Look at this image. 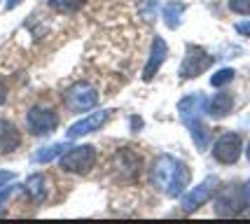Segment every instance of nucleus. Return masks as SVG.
<instances>
[{"label":"nucleus","instance_id":"f257e3e1","mask_svg":"<svg viewBox=\"0 0 250 224\" xmlns=\"http://www.w3.org/2000/svg\"><path fill=\"white\" fill-rule=\"evenodd\" d=\"M150 178H152V184L162 194L171 196V199H178L180 194L185 192L187 182H189V168L175 157L162 154L152 163Z\"/></svg>","mask_w":250,"mask_h":224},{"label":"nucleus","instance_id":"f03ea898","mask_svg":"<svg viewBox=\"0 0 250 224\" xmlns=\"http://www.w3.org/2000/svg\"><path fill=\"white\" fill-rule=\"evenodd\" d=\"M63 101L65 105L75 112H84V110H94L98 103V94L96 89L89 84V82H77L73 84L68 91L63 94Z\"/></svg>","mask_w":250,"mask_h":224},{"label":"nucleus","instance_id":"7ed1b4c3","mask_svg":"<svg viewBox=\"0 0 250 224\" xmlns=\"http://www.w3.org/2000/svg\"><path fill=\"white\" fill-rule=\"evenodd\" d=\"M94 161H96V149L91 145H80V147L68 149L61 157V168L68 173L82 175V173H87L94 166Z\"/></svg>","mask_w":250,"mask_h":224},{"label":"nucleus","instance_id":"20e7f679","mask_svg":"<svg viewBox=\"0 0 250 224\" xmlns=\"http://www.w3.org/2000/svg\"><path fill=\"white\" fill-rule=\"evenodd\" d=\"M210 63H213V56L206 49H201L196 44H189L185 59H183V65H180V77L183 80H192V77L204 73L206 68H210Z\"/></svg>","mask_w":250,"mask_h":224},{"label":"nucleus","instance_id":"39448f33","mask_svg":"<svg viewBox=\"0 0 250 224\" xmlns=\"http://www.w3.org/2000/svg\"><path fill=\"white\" fill-rule=\"evenodd\" d=\"M241 149H243V143H241L239 133H222L213 145V157L220 163H236Z\"/></svg>","mask_w":250,"mask_h":224},{"label":"nucleus","instance_id":"423d86ee","mask_svg":"<svg viewBox=\"0 0 250 224\" xmlns=\"http://www.w3.org/2000/svg\"><path fill=\"white\" fill-rule=\"evenodd\" d=\"M218 184H220V180L215 175H208L199 187H194L192 192H187V196L183 199V213H194L196 208H201V205L215 194Z\"/></svg>","mask_w":250,"mask_h":224},{"label":"nucleus","instance_id":"0eeeda50","mask_svg":"<svg viewBox=\"0 0 250 224\" xmlns=\"http://www.w3.org/2000/svg\"><path fill=\"white\" fill-rule=\"evenodd\" d=\"M26 124H28L33 136H47L56 128L59 117H56V112L47 110V107H31L26 115Z\"/></svg>","mask_w":250,"mask_h":224},{"label":"nucleus","instance_id":"6e6552de","mask_svg":"<svg viewBox=\"0 0 250 224\" xmlns=\"http://www.w3.org/2000/svg\"><path fill=\"white\" fill-rule=\"evenodd\" d=\"M246 208V199H243V187H227L225 192L215 199V213L222 217H234Z\"/></svg>","mask_w":250,"mask_h":224},{"label":"nucleus","instance_id":"1a4fd4ad","mask_svg":"<svg viewBox=\"0 0 250 224\" xmlns=\"http://www.w3.org/2000/svg\"><path fill=\"white\" fill-rule=\"evenodd\" d=\"M208 107V101L204 94H189V96H185L180 103H178V112H180V119L187 124H192V122H199L201 119V115L206 112Z\"/></svg>","mask_w":250,"mask_h":224},{"label":"nucleus","instance_id":"9d476101","mask_svg":"<svg viewBox=\"0 0 250 224\" xmlns=\"http://www.w3.org/2000/svg\"><path fill=\"white\" fill-rule=\"evenodd\" d=\"M110 119V110H98V112H91L89 117H84L82 122H75L73 126L68 128V138H82L91 131H98L105 122Z\"/></svg>","mask_w":250,"mask_h":224},{"label":"nucleus","instance_id":"9b49d317","mask_svg":"<svg viewBox=\"0 0 250 224\" xmlns=\"http://www.w3.org/2000/svg\"><path fill=\"white\" fill-rule=\"evenodd\" d=\"M166 56H168V47H166V42H164L162 38H154L152 52H150V61H147L145 70H143V80H145V82H150L154 75H157V70H159L162 63L166 61Z\"/></svg>","mask_w":250,"mask_h":224},{"label":"nucleus","instance_id":"f8f14e48","mask_svg":"<svg viewBox=\"0 0 250 224\" xmlns=\"http://www.w3.org/2000/svg\"><path fill=\"white\" fill-rule=\"evenodd\" d=\"M19 145H21L19 128L14 126L12 122H7V119H0V154L12 152V149H17Z\"/></svg>","mask_w":250,"mask_h":224},{"label":"nucleus","instance_id":"ddd939ff","mask_svg":"<svg viewBox=\"0 0 250 224\" xmlns=\"http://www.w3.org/2000/svg\"><path fill=\"white\" fill-rule=\"evenodd\" d=\"M23 192H26V196L31 199L33 203H42L44 199H47V178L44 175H31L28 180H26V184H23Z\"/></svg>","mask_w":250,"mask_h":224},{"label":"nucleus","instance_id":"4468645a","mask_svg":"<svg viewBox=\"0 0 250 224\" xmlns=\"http://www.w3.org/2000/svg\"><path fill=\"white\" fill-rule=\"evenodd\" d=\"M231 107H234V98H231V94L222 91V94H215L213 101L208 103V112H210V117L220 119V117H225V115H229Z\"/></svg>","mask_w":250,"mask_h":224},{"label":"nucleus","instance_id":"2eb2a0df","mask_svg":"<svg viewBox=\"0 0 250 224\" xmlns=\"http://www.w3.org/2000/svg\"><path fill=\"white\" fill-rule=\"evenodd\" d=\"M183 12H185V2H166L164 5V21H166V26L168 28H178Z\"/></svg>","mask_w":250,"mask_h":224},{"label":"nucleus","instance_id":"dca6fc26","mask_svg":"<svg viewBox=\"0 0 250 224\" xmlns=\"http://www.w3.org/2000/svg\"><path fill=\"white\" fill-rule=\"evenodd\" d=\"M117 166H120L122 171L136 175L138 168H141V157H138V154H133L131 149H122L120 154H117Z\"/></svg>","mask_w":250,"mask_h":224},{"label":"nucleus","instance_id":"f3484780","mask_svg":"<svg viewBox=\"0 0 250 224\" xmlns=\"http://www.w3.org/2000/svg\"><path fill=\"white\" fill-rule=\"evenodd\" d=\"M189 128V133H192V140H194V145L199 149H206L208 143H210V131L204 126V122L199 119V122H192V124H187Z\"/></svg>","mask_w":250,"mask_h":224},{"label":"nucleus","instance_id":"a211bd4d","mask_svg":"<svg viewBox=\"0 0 250 224\" xmlns=\"http://www.w3.org/2000/svg\"><path fill=\"white\" fill-rule=\"evenodd\" d=\"M63 149H68L65 143H56V145H49V147H44V149H38V152L33 154V161H38V163H47V161L56 159L59 154H63Z\"/></svg>","mask_w":250,"mask_h":224},{"label":"nucleus","instance_id":"6ab92c4d","mask_svg":"<svg viewBox=\"0 0 250 224\" xmlns=\"http://www.w3.org/2000/svg\"><path fill=\"white\" fill-rule=\"evenodd\" d=\"M87 5V0H49V7L61 14H70V12L82 10Z\"/></svg>","mask_w":250,"mask_h":224},{"label":"nucleus","instance_id":"aec40b11","mask_svg":"<svg viewBox=\"0 0 250 224\" xmlns=\"http://www.w3.org/2000/svg\"><path fill=\"white\" fill-rule=\"evenodd\" d=\"M234 70L231 68H222V70H218V73L210 77V84L213 86H225V84H229L231 80H234Z\"/></svg>","mask_w":250,"mask_h":224},{"label":"nucleus","instance_id":"412c9836","mask_svg":"<svg viewBox=\"0 0 250 224\" xmlns=\"http://www.w3.org/2000/svg\"><path fill=\"white\" fill-rule=\"evenodd\" d=\"M229 10L236 14H250V0H229Z\"/></svg>","mask_w":250,"mask_h":224},{"label":"nucleus","instance_id":"4be33fe9","mask_svg":"<svg viewBox=\"0 0 250 224\" xmlns=\"http://www.w3.org/2000/svg\"><path fill=\"white\" fill-rule=\"evenodd\" d=\"M14 178H17L14 173H10V171H0V189H2V187H7V182H12Z\"/></svg>","mask_w":250,"mask_h":224},{"label":"nucleus","instance_id":"5701e85b","mask_svg":"<svg viewBox=\"0 0 250 224\" xmlns=\"http://www.w3.org/2000/svg\"><path fill=\"white\" fill-rule=\"evenodd\" d=\"M236 33H241V35H248V38H250V21L236 23Z\"/></svg>","mask_w":250,"mask_h":224},{"label":"nucleus","instance_id":"b1692460","mask_svg":"<svg viewBox=\"0 0 250 224\" xmlns=\"http://www.w3.org/2000/svg\"><path fill=\"white\" fill-rule=\"evenodd\" d=\"M10 194H12V187H2V192H0V208H2V203L7 201Z\"/></svg>","mask_w":250,"mask_h":224},{"label":"nucleus","instance_id":"393cba45","mask_svg":"<svg viewBox=\"0 0 250 224\" xmlns=\"http://www.w3.org/2000/svg\"><path fill=\"white\" fill-rule=\"evenodd\" d=\"M243 199H246V205H250V180L243 184Z\"/></svg>","mask_w":250,"mask_h":224},{"label":"nucleus","instance_id":"a878e982","mask_svg":"<svg viewBox=\"0 0 250 224\" xmlns=\"http://www.w3.org/2000/svg\"><path fill=\"white\" fill-rule=\"evenodd\" d=\"M5 101H7V89H5V84L0 82V105H2Z\"/></svg>","mask_w":250,"mask_h":224},{"label":"nucleus","instance_id":"bb28decb","mask_svg":"<svg viewBox=\"0 0 250 224\" xmlns=\"http://www.w3.org/2000/svg\"><path fill=\"white\" fill-rule=\"evenodd\" d=\"M19 2H21V0H7V10H14Z\"/></svg>","mask_w":250,"mask_h":224},{"label":"nucleus","instance_id":"cd10ccee","mask_svg":"<svg viewBox=\"0 0 250 224\" xmlns=\"http://www.w3.org/2000/svg\"><path fill=\"white\" fill-rule=\"evenodd\" d=\"M246 154H248V159H250V145H248V149H246Z\"/></svg>","mask_w":250,"mask_h":224}]
</instances>
